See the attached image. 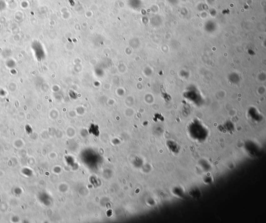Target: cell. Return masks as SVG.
<instances>
[{"label":"cell","instance_id":"6da1fadb","mask_svg":"<svg viewBox=\"0 0 266 223\" xmlns=\"http://www.w3.org/2000/svg\"><path fill=\"white\" fill-rule=\"evenodd\" d=\"M168 150L174 155H178L180 152V147L175 142H172V141L168 142Z\"/></svg>","mask_w":266,"mask_h":223},{"label":"cell","instance_id":"7a4b0ae2","mask_svg":"<svg viewBox=\"0 0 266 223\" xmlns=\"http://www.w3.org/2000/svg\"><path fill=\"white\" fill-rule=\"evenodd\" d=\"M172 192L174 195L177 197V198H179L183 197V195L185 194L183 188L180 186L174 187L172 190Z\"/></svg>","mask_w":266,"mask_h":223},{"label":"cell","instance_id":"3957f363","mask_svg":"<svg viewBox=\"0 0 266 223\" xmlns=\"http://www.w3.org/2000/svg\"><path fill=\"white\" fill-rule=\"evenodd\" d=\"M194 190H195V192H194L193 190L192 191H191L190 192L192 194V197L197 198V197L199 196V193H200V191L198 190V189H194Z\"/></svg>","mask_w":266,"mask_h":223}]
</instances>
